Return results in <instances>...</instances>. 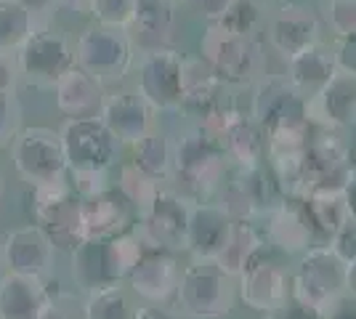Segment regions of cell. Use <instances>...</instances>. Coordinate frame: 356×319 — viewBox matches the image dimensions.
Here are the masks:
<instances>
[{
  "label": "cell",
  "mask_w": 356,
  "mask_h": 319,
  "mask_svg": "<svg viewBox=\"0 0 356 319\" xmlns=\"http://www.w3.org/2000/svg\"><path fill=\"white\" fill-rule=\"evenodd\" d=\"M141 256V237L131 231H122L118 237H88L70 253L72 282L83 293L128 282Z\"/></svg>",
  "instance_id": "6da1fadb"
},
{
  "label": "cell",
  "mask_w": 356,
  "mask_h": 319,
  "mask_svg": "<svg viewBox=\"0 0 356 319\" xmlns=\"http://www.w3.org/2000/svg\"><path fill=\"white\" fill-rule=\"evenodd\" d=\"M11 165H14L19 181H24L30 189L43 186H59L70 179V163L64 152L61 133L45 125L22 128L8 147Z\"/></svg>",
  "instance_id": "7a4b0ae2"
},
{
  "label": "cell",
  "mask_w": 356,
  "mask_h": 319,
  "mask_svg": "<svg viewBox=\"0 0 356 319\" xmlns=\"http://www.w3.org/2000/svg\"><path fill=\"white\" fill-rule=\"evenodd\" d=\"M74 64L90 72L106 91L118 88L134 64V40L128 30L90 24L74 40Z\"/></svg>",
  "instance_id": "3957f363"
},
{
  "label": "cell",
  "mask_w": 356,
  "mask_h": 319,
  "mask_svg": "<svg viewBox=\"0 0 356 319\" xmlns=\"http://www.w3.org/2000/svg\"><path fill=\"white\" fill-rule=\"evenodd\" d=\"M32 224L45 229L56 250L72 253L83 240H88L83 224V197L70 183L32 189Z\"/></svg>",
  "instance_id": "277c9868"
},
{
  "label": "cell",
  "mask_w": 356,
  "mask_h": 319,
  "mask_svg": "<svg viewBox=\"0 0 356 319\" xmlns=\"http://www.w3.org/2000/svg\"><path fill=\"white\" fill-rule=\"evenodd\" d=\"M64 141V152L72 173H112L120 163L122 141H120L102 117L67 120L59 131Z\"/></svg>",
  "instance_id": "5b68a950"
},
{
  "label": "cell",
  "mask_w": 356,
  "mask_h": 319,
  "mask_svg": "<svg viewBox=\"0 0 356 319\" xmlns=\"http://www.w3.org/2000/svg\"><path fill=\"white\" fill-rule=\"evenodd\" d=\"M14 56L24 80L54 88V83L74 64V43L64 32L38 27Z\"/></svg>",
  "instance_id": "8992f818"
},
{
  "label": "cell",
  "mask_w": 356,
  "mask_h": 319,
  "mask_svg": "<svg viewBox=\"0 0 356 319\" xmlns=\"http://www.w3.org/2000/svg\"><path fill=\"white\" fill-rule=\"evenodd\" d=\"M181 67L173 51H147L136 67V93L152 109H173L181 101Z\"/></svg>",
  "instance_id": "52a82bcc"
},
{
  "label": "cell",
  "mask_w": 356,
  "mask_h": 319,
  "mask_svg": "<svg viewBox=\"0 0 356 319\" xmlns=\"http://www.w3.org/2000/svg\"><path fill=\"white\" fill-rule=\"evenodd\" d=\"M0 243H3V272L43 279L54 269L56 245L38 224H24L14 229Z\"/></svg>",
  "instance_id": "ba28073f"
},
{
  "label": "cell",
  "mask_w": 356,
  "mask_h": 319,
  "mask_svg": "<svg viewBox=\"0 0 356 319\" xmlns=\"http://www.w3.org/2000/svg\"><path fill=\"white\" fill-rule=\"evenodd\" d=\"M106 99V88L96 77L86 72L80 64H72L64 75L54 83V101L61 117L67 120H86L99 117Z\"/></svg>",
  "instance_id": "9c48e42d"
},
{
  "label": "cell",
  "mask_w": 356,
  "mask_h": 319,
  "mask_svg": "<svg viewBox=\"0 0 356 319\" xmlns=\"http://www.w3.org/2000/svg\"><path fill=\"white\" fill-rule=\"evenodd\" d=\"M152 106L138 96L136 91L128 88H109L102 106V122L115 133V136L131 147L138 138H144L152 131Z\"/></svg>",
  "instance_id": "30bf717a"
},
{
  "label": "cell",
  "mask_w": 356,
  "mask_h": 319,
  "mask_svg": "<svg viewBox=\"0 0 356 319\" xmlns=\"http://www.w3.org/2000/svg\"><path fill=\"white\" fill-rule=\"evenodd\" d=\"M54 301L45 277H24V274H0V317L3 319H38L45 306Z\"/></svg>",
  "instance_id": "8fae6325"
},
{
  "label": "cell",
  "mask_w": 356,
  "mask_h": 319,
  "mask_svg": "<svg viewBox=\"0 0 356 319\" xmlns=\"http://www.w3.org/2000/svg\"><path fill=\"white\" fill-rule=\"evenodd\" d=\"M134 202L118 186L104 189L99 195L83 197V224L88 237H118L131 229Z\"/></svg>",
  "instance_id": "7c38bea8"
},
{
  "label": "cell",
  "mask_w": 356,
  "mask_h": 319,
  "mask_svg": "<svg viewBox=\"0 0 356 319\" xmlns=\"http://www.w3.org/2000/svg\"><path fill=\"white\" fill-rule=\"evenodd\" d=\"M134 295L149 304H163L173 293H178V269L176 261L168 253H144L136 269L128 277Z\"/></svg>",
  "instance_id": "4fadbf2b"
},
{
  "label": "cell",
  "mask_w": 356,
  "mask_h": 319,
  "mask_svg": "<svg viewBox=\"0 0 356 319\" xmlns=\"http://www.w3.org/2000/svg\"><path fill=\"white\" fill-rule=\"evenodd\" d=\"M138 215L144 218V231L152 237L160 247H176V240L184 237V231H189V224H184L181 218V202L170 195H154V199L147 208H141Z\"/></svg>",
  "instance_id": "5bb4252c"
},
{
  "label": "cell",
  "mask_w": 356,
  "mask_h": 319,
  "mask_svg": "<svg viewBox=\"0 0 356 319\" xmlns=\"http://www.w3.org/2000/svg\"><path fill=\"white\" fill-rule=\"evenodd\" d=\"M38 30V19L19 0H0V54H11Z\"/></svg>",
  "instance_id": "9a60e30c"
},
{
  "label": "cell",
  "mask_w": 356,
  "mask_h": 319,
  "mask_svg": "<svg viewBox=\"0 0 356 319\" xmlns=\"http://www.w3.org/2000/svg\"><path fill=\"white\" fill-rule=\"evenodd\" d=\"M86 319H138V309L131 293L120 285H109L96 293H88L86 298Z\"/></svg>",
  "instance_id": "2e32d148"
},
{
  "label": "cell",
  "mask_w": 356,
  "mask_h": 319,
  "mask_svg": "<svg viewBox=\"0 0 356 319\" xmlns=\"http://www.w3.org/2000/svg\"><path fill=\"white\" fill-rule=\"evenodd\" d=\"M173 3L176 0H134L128 30H136L144 40H163L173 24Z\"/></svg>",
  "instance_id": "e0dca14e"
},
{
  "label": "cell",
  "mask_w": 356,
  "mask_h": 319,
  "mask_svg": "<svg viewBox=\"0 0 356 319\" xmlns=\"http://www.w3.org/2000/svg\"><path fill=\"white\" fill-rule=\"evenodd\" d=\"M131 163H134L141 173H147L149 179H160L168 176L170 167V147L165 141L163 133L149 131L144 138H138L136 144H131Z\"/></svg>",
  "instance_id": "ac0fdd59"
},
{
  "label": "cell",
  "mask_w": 356,
  "mask_h": 319,
  "mask_svg": "<svg viewBox=\"0 0 356 319\" xmlns=\"http://www.w3.org/2000/svg\"><path fill=\"white\" fill-rule=\"evenodd\" d=\"M115 186H118L120 192L134 202L138 211H141V208H147L149 202L154 199V195H157L154 179H149L147 173H141L134 163L120 165V176H118V181H115Z\"/></svg>",
  "instance_id": "d6986e66"
},
{
  "label": "cell",
  "mask_w": 356,
  "mask_h": 319,
  "mask_svg": "<svg viewBox=\"0 0 356 319\" xmlns=\"http://www.w3.org/2000/svg\"><path fill=\"white\" fill-rule=\"evenodd\" d=\"M134 14V0H90L88 16L96 24L128 30Z\"/></svg>",
  "instance_id": "ffe728a7"
},
{
  "label": "cell",
  "mask_w": 356,
  "mask_h": 319,
  "mask_svg": "<svg viewBox=\"0 0 356 319\" xmlns=\"http://www.w3.org/2000/svg\"><path fill=\"white\" fill-rule=\"evenodd\" d=\"M22 131V106L16 93H0V147H11Z\"/></svg>",
  "instance_id": "44dd1931"
},
{
  "label": "cell",
  "mask_w": 356,
  "mask_h": 319,
  "mask_svg": "<svg viewBox=\"0 0 356 319\" xmlns=\"http://www.w3.org/2000/svg\"><path fill=\"white\" fill-rule=\"evenodd\" d=\"M19 77L22 75H19V67H16V56L0 54V93H14Z\"/></svg>",
  "instance_id": "7402d4cb"
},
{
  "label": "cell",
  "mask_w": 356,
  "mask_h": 319,
  "mask_svg": "<svg viewBox=\"0 0 356 319\" xmlns=\"http://www.w3.org/2000/svg\"><path fill=\"white\" fill-rule=\"evenodd\" d=\"M19 3H22V6H24V8L38 19V22L45 19V16H51L56 8H59V6H56V0H19Z\"/></svg>",
  "instance_id": "603a6c76"
},
{
  "label": "cell",
  "mask_w": 356,
  "mask_h": 319,
  "mask_svg": "<svg viewBox=\"0 0 356 319\" xmlns=\"http://www.w3.org/2000/svg\"><path fill=\"white\" fill-rule=\"evenodd\" d=\"M61 11H72V14H88L90 0H56Z\"/></svg>",
  "instance_id": "cb8c5ba5"
},
{
  "label": "cell",
  "mask_w": 356,
  "mask_h": 319,
  "mask_svg": "<svg viewBox=\"0 0 356 319\" xmlns=\"http://www.w3.org/2000/svg\"><path fill=\"white\" fill-rule=\"evenodd\" d=\"M138 319H173L165 309H160L157 304H147L138 309Z\"/></svg>",
  "instance_id": "d4e9b609"
},
{
  "label": "cell",
  "mask_w": 356,
  "mask_h": 319,
  "mask_svg": "<svg viewBox=\"0 0 356 319\" xmlns=\"http://www.w3.org/2000/svg\"><path fill=\"white\" fill-rule=\"evenodd\" d=\"M0 269H3V243H0Z\"/></svg>",
  "instance_id": "484cf974"
},
{
  "label": "cell",
  "mask_w": 356,
  "mask_h": 319,
  "mask_svg": "<svg viewBox=\"0 0 356 319\" xmlns=\"http://www.w3.org/2000/svg\"><path fill=\"white\" fill-rule=\"evenodd\" d=\"M0 197H3V176H0Z\"/></svg>",
  "instance_id": "4316f807"
},
{
  "label": "cell",
  "mask_w": 356,
  "mask_h": 319,
  "mask_svg": "<svg viewBox=\"0 0 356 319\" xmlns=\"http://www.w3.org/2000/svg\"><path fill=\"white\" fill-rule=\"evenodd\" d=\"M0 319H3V317H0Z\"/></svg>",
  "instance_id": "83f0119b"
}]
</instances>
